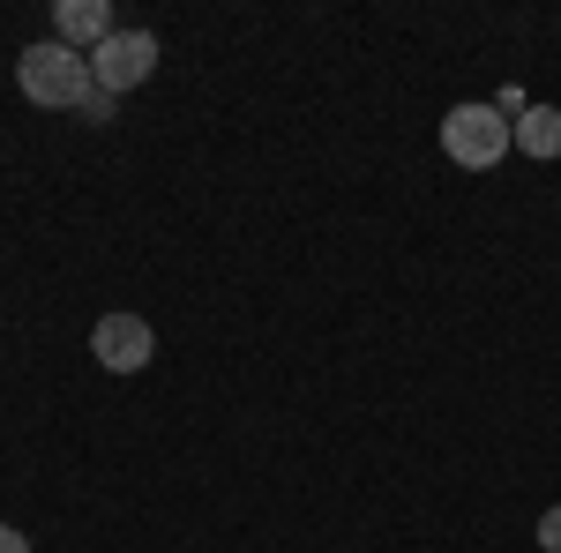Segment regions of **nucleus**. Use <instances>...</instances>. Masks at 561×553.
I'll use <instances>...</instances> for the list:
<instances>
[{
    "label": "nucleus",
    "instance_id": "f257e3e1",
    "mask_svg": "<svg viewBox=\"0 0 561 553\" xmlns=\"http://www.w3.org/2000/svg\"><path fill=\"white\" fill-rule=\"evenodd\" d=\"M15 83H23V97L45 105V113H76L98 76H90V53H76V45H60V38H38V45H23Z\"/></svg>",
    "mask_w": 561,
    "mask_h": 553
},
{
    "label": "nucleus",
    "instance_id": "f03ea898",
    "mask_svg": "<svg viewBox=\"0 0 561 553\" xmlns=\"http://www.w3.org/2000/svg\"><path fill=\"white\" fill-rule=\"evenodd\" d=\"M510 150H517V142H510V120L494 113V97H486V105H449V113H442V158H449L457 172H494Z\"/></svg>",
    "mask_w": 561,
    "mask_h": 553
},
{
    "label": "nucleus",
    "instance_id": "7ed1b4c3",
    "mask_svg": "<svg viewBox=\"0 0 561 553\" xmlns=\"http://www.w3.org/2000/svg\"><path fill=\"white\" fill-rule=\"evenodd\" d=\"M90 76H98V90H113V97L142 90L158 76V38L150 31H113V38L90 53Z\"/></svg>",
    "mask_w": 561,
    "mask_h": 553
},
{
    "label": "nucleus",
    "instance_id": "20e7f679",
    "mask_svg": "<svg viewBox=\"0 0 561 553\" xmlns=\"http://www.w3.org/2000/svg\"><path fill=\"white\" fill-rule=\"evenodd\" d=\"M90 359H98L105 375H142V367L158 359V330H150L142 314H98V330H90Z\"/></svg>",
    "mask_w": 561,
    "mask_h": 553
},
{
    "label": "nucleus",
    "instance_id": "39448f33",
    "mask_svg": "<svg viewBox=\"0 0 561 553\" xmlns=\"http://www.w3.org/2000/svg\"><path fill=\"white\" fill-rule=\"evenodd\" d=\"M113 31H121V23H113V8H105V0H60V8H53V38L76 45V53H98Z\"/></svg>",
    "mask_w": 561,
    "mask_h": 553
},
{
    "label": "nucleus",
    "instance_id": "423d86ee",
    "mask_svg": "<svg viewBox=\"0 0 561 553\" xmlns=\"http://www.w3.org/2000/svg\"><path fill=\"white\" fill-rule=\"evenodd\" d=\"M510 142H517L524 158H561V113L554 105H531L517 128H510Z\"/></svg>",
    "mask_w": 561,
    "mask_h": 553
},
{
    "label": "nucleus",
    "instance_id": "0eeeda50",
    "mask_svg": "<svg viewBox=\"0 0 561 553\" xmlns=\"http://www.w3.org/2000/svg\"><path fill=\"white\" fill-rule=\"evenodd\" d=\"M76 113H83L90 128H105V120L121 113V97H113V90H98V83H90V97H83V105H76Z\"/></svg>",
    "mask_w": 561,
    "mask_h": 553
},
{
    "label": "nucleus",
    "instance_id": "6e6552de",
    "mask_svg": "<svg viewBox=\"0 0 561 553\" xmlns=\"http://www.w3.org/2000/svg\"><path fill=\"white\" fill-rule=\"evenodd\" d=\"M531 539H539L547 553H561V509H547V516H539V531H531Z\"/></svg>",
    "mask_w": 561,
    "mask_h": 553
},
{
    "label": "nucleus",
    "instance_id": "1a4fd4ad",
    "mask_svg": "<svg viewBox=\"0 0 561 553\" xmlns=\"http://www.w3.org/2000/svg\"><path fill=\"white\" fill-rule=\"evenodd\" d=\"M0 553H31V539H23L15 523H0Z\"/></svg>",
    "mask_w": 561,
    "mask_h": 553
}]
</instances>
